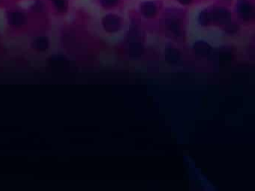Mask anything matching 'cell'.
Instances as JSON below:
<instances>
[{
    "mask_svg": "<svg viewBox=\"0 0 255 191\" xmlns=\"http://www.w3.org/2000/svg\"><path fill=\"white\" fill-rule=\"evenodd\" d=\"M233 16L243 22H251L255 16V0H234L231 5Z\"/></svg>",
    "mask_w": 255,
    "mask_h": 191,
    "instance_id": "1",
    "label": "cell"
},
{
    "mask_svg": "<svg viewBox=\"0 0 255 191\" xmlns=\"http://www.w3.org/2000/svg\"><path fill=\"white\" fill-rule=\"evenodd\" d=\"M163 4L156 0H144L138 4V10L142 17L153 19L158 17L162 12Z\"/></svg>",
    "mask_w": 255,
    "mask_h": 191,
    "instance_id": "2",
    "label": "cell"
},
{
    "mask_svg": "<svg viewBox=\"0 0 255 191\" xmlns=\"http://www.w3.org/2000/svg\"><path fill=\"white\" fill-rule=\"evenodd\" d=\"M125 0H95L97 5L104 11L117 12L125 5Z\"/></svg>",
    "mask_w": 255,
    "mask_h": 191,
    "instance_id": "3",
    "label": "cell"
},
{
    "mask_svg": "<svg viewBox=\"0 0 255 191\" xmlns=\"http://www.w3.org/2000/svg\"><path fill=\"white\" fill-rule=\"evenodd\" d=\"M48 2L54 12L59 14L66 13L69 8V0H48Z\"/></svg>",
    "mask_w": 255,
    "mask_h": 191,
    "instance_id": "4",
    "label": "cell"
},
{
    "mask_svg": "<svg viewBox=\"0 0 255 191\" xmlns=\"http://www.w3.org/2000/svg\"><path fill=\"white\" fill-rule=\"evenodd\" d=\"M173 1L178 7L186 8V7H193L201 0H173Z\"/></svg>",
    "mask_w": 255,
    "mask_h": 191,
    "instance_id": "5",
    "label": "cell"
},
{
    "mask_svg": "<svg viewBox=\"0 0 255 191\" xmlns=\"http://www.w3.org/2000/svg\"><path fill=\"white\" fill-rule=\"evenodd\" d=\"M2 0H0V4H2Z\"/></svg>",
    "mask_w": 255,
    "mask_h": 191,
    "instance_id": "6",
    "label": "cell"
}]
</instances>
